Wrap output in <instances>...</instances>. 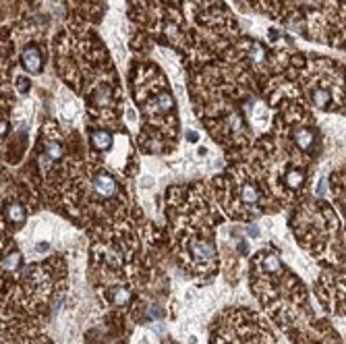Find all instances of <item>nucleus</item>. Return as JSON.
<instances>
[{"instance_id": "nucleus-6", "label": "nucleus", "mask_w": 346, "mask_h": 344, "mask_svg": "<svg viewBox=\"0 0 346 344\" xmlns=\"http://www.w3.org/2000/svg\"><path fill=\"white\" fill-rule=\"evenodd\" d=\"M332 193H334V201L340 210H344V172H334L332 176Z\"/></svg>"}, {"instance_id": "nucleus-8", "label": "nucleus", "mask_w": 346, "mask_h": 344, "mask_svg": "<svg viewBox=\"0 0 346 344\" xmlns=\"http://www.w3.org/2000/svg\"><path fill=\"white\" fill-rule=\"evenodd\" d=\"M0 268H2V272H17L21 268V253L17 249H10L0 261Z\"/></svg>"}, {"instance_id": "nucleus-10", "label": "nucleus", "mask_w": 346, "mask_h": 344, "mask_svg": "<svg viewBox=\"0 0 346 344\" xmlns=\"http://www.w3.org/2000/svg\"><path fill=\"white\" fill-rule=\"evenodd\" d=\"M17 89L21 91V94H25V91L29 89V81H27V77H17Z\"/></svg>"}, {"instance_id": "nucleus-2", "label": "nucleus", "mask_w": 346, "mask_h": 344, "mask_svg": "<svg viewBox=\"0 0 346 344\" xmlns=\"http://www.w3.org/2000/svg\"><path fill=\"white\" fill-rule=\"evenodd\" d=\"M40 166L42 172H52V168L56 164H60V160L64 158V147H62V139L58 131H56L54 124H50L46 131H42V141H40Z\"/></svg>"}, {"instance_id": "nucleus-1", "label": "nucleus", "mask_w": 346, "mask_h": 344, "mask_svg": "<svg viewBox=\"0 0 346 344\" xmlns=\"http://www.w3.org/2000/svg\"><path fill=\"white\" fill-rule=\"evenodd\" d=\"M315 71L305 73V87L309 102L321 110H344V91H342V75L340 68L332 62L313 60Z\"/></svg>"}, {"instance_id": "nucleus-9", "label": "nucleus", "mask_w": 346, "mask_h": 344, "mask_svg": "<svg viewBox=\"0 0 346 344\" xmlns=\"http://www.w3.org/2000/svg\"><path fill=\"white\" fill-rule=\"evenodd\" d=\"M108 299L112 305H116V307H124L126 303L131 301V290L126 288V286H116L110 294H108Z\"/></svg>"}, {"instance_id": "nucleus-5", "label": "nucleus", "mask_w": 346, "mask_h": 344, "mask_svg": "<svg viewBox=\"0 0 346 344\" xmlns=\"http://www.w3.org/2000/svg\"><path fill=\"white\" fill-rule=\"evenodd\" d=\"M4 216H6L8 222H13L15 226H21L23 222L27 220V210L23 208L21 203H17V201H8L4 205Z\"/></svg>"}, {"instance_id": "nucleus-7", "label": "nucleus", "mask_w": 346, "mask_h": 344, "mask_svg": "<svg viewBox=\"0 0 346 344\" xmlns=\"http://www.w3.org/2000/svg\"><path fill=\"white\" fill-rule=\"evenodd\" d=\"M261 272L268 274V276H274V274H280L282 272V263H280V257L276 253H265L261 257Z\"/></svg>"}, {"instance_id": "nucleus-3", "label": "nucleus", "mask_w": 346, "mask_h": 344, "mask_svg": "<svg viewBox=\"0 0 346 344\" xmlns=\"http://www.w3.org/2000/svg\"><path fill=\"white\" fill-rule=\"evenodd\" d=\"M21 64L29 75H40L44 68V54H42L40 46H36V44L27 46V48L21 52Z\"/></svg>"}, {"instance_id": "nucleus-4", "label": "nucleus", "mask_w": 346, "mask_h": 344, "mask_svg": "<svg viewBox=\"0 0 346 344\" xmlns=\"http://www.w3.org/2000/svg\"><path fill=\"white\" fill-rule=\"evenodd\" d=\"M112 143H114V135L108 129L96 127L89 131V145H91V150H94V154H98V156L106 154L112 147Z\"/></svg>"}]
</instances>
